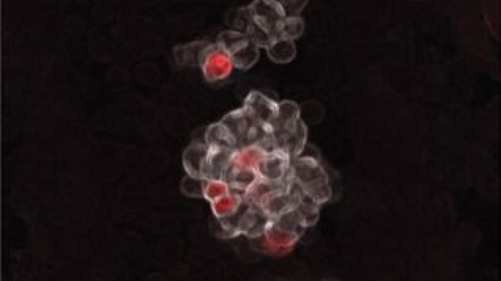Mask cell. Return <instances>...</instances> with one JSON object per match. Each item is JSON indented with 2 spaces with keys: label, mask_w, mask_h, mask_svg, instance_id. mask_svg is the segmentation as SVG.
<instances>
[{
  "label": "cell",
  "mask_w": 501,
  "mask_h": 281,
  "mask_svg": "<svg viewBox=\"0 0 501 281\" xmlns=\"http://www.w3.org/2000/svg\"><path fill=\"white\" fill-rule=\"evenodd\" d=\"M278 104V116L272 124V149L281 150L293 160L300 156L304 150L307 128L296 102L284 100Z\"/></svg>",
  "instance_id": "cell-1"
},
{
  "label": "cell",
  "mask_w": 501,
  "mask_h": 281,
  "mask_svg": "<svg viewBox=\"0 0 501 281\" xmlns=\"http://www.w3.org/2000/svg\"><path fill=\"white\" fill-rule=\"evenodd\" d=\"M294 177L304 192L322 203L331 195L327 173L319 159L313 156H299L292 160Z\"/></svg>",
  "instance_id": "cell-2"
},
{
  "label": "cell",
  "mask_w": 501,
  "mask_h": 281,
  "mask_svg": "<svg viewBox=\"0 0 501 281\" xmlns=\"http://www.w3.org/2000/svg\"><path fill=\"white\" fill-rule=\"evenodd\" d=\"M247 7L251 19L256 25L272 39L278 37L282 22L286 17L280 1L254 0Z\"/></svg>",
  "instance_id": "cell-3"
},
{
  "label": "cell",
  "mask_w": 501,
  "mask_h": 281,
  "mask_svg": "<svg viewBox=\"0 0 501 281\" xmlns=\"http://www.w3.org/2000/svg\"><path fill=\"white\" fill-rule=\"evenodd\" d=\"M197 63L205 79L210 82L228 77L233 65L230 55L216 42L206 43L199 54Z\"/></svg>",
  "instance_id": "cell-4"
},
{
  "label": "cell",
  "mask_w": 501,
  "mask_h": 281,
  "mask_svg": "<svg viewBox=\"0 0 501 281\" xmlns=\"http://www.w3.org/2000/svg\"><path fill=\"white\" fill-rule=\"evenodd\" d=\"M243 107L256 117L267 122H273L278 116V102L256 90L246 96Z\"/></svg>",
  "instance_id": "cell-5"
},
{
  "label": "cell",
  "mask_w": 501,
  "mask_h": 281,
  "mask_svg": "<svg viewBox=\"0 0 501 281\" xmlns=\"http://www.w3.org/2000/svg\"><path fill=\"white\" fill-rule=\"evenodd\" d=\"M269 58L277 63H287L295 57L296 49L294 40L278 37L266 48Z\"/></svg>",
  "instance_id": "cell-6"
},
{
  "label": "cell",
  "mask_w": 501,
  "mask_h": 281,
  "mask_svg": "<svg viewBox=\"0 0 501 281\" xmlns=\"http://www.w3.org/2000/svg\"><path fill=\"white\" fill-rule=\"evenodd\" d=\"M250 39L244 32L233 30H225L218 34L216 42L230 56L239 50Z\"/></svg>",
  "instance_id": "cell-7"
},
{
  "label": "cell",
  "mask_w": 501,
  "mask_h": 281,
  "mask_svg": "<svg viewBox=\"0 0 501 281\" xmlns=\"http://www.w3.org/2000/svg\"><path fill=\"white\" fill-rule=\"evenodd\" d=\"M259 47L250 40L239 51L230 57L233 65L238 69L246 70L251 67L259 57Z\"/></svg>",
  "instance_id": "cell-8"
},
{
  "label": "cell",
  "mask_w": 501,
  "mask_h": 281,
  "mask_svg": "<svg viewBox=\"0 0 501 281\" xmlns=\"http://www.w3.org/2000/svg\"><path fill=\"white\" fill-rule=\"evenodd\" d=\"M304 21L299 16H288L283 20L278 37L294 40L300 37L304 29Z\"/></svg>",
  "instance_id": "cell-9"
},
{
  "label": "cell",
  "mask_w": 501,
  "mask_h": 281,
  "mask_svg": "<svg viewBox=\"0 0 501 281\" xmlns=\"http://www.w3.org/2000/svg\"><path fill=\"white\" fill-rule=\"evenodd\" d=\"M284 7L286 17L299 16L308 1L307 0H284L280 1Z\"/></svg>",
  "instance_id": "cell-10"
}]
</instances>
